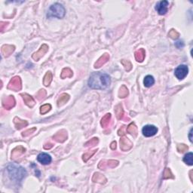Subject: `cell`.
<instances>
[{
  "label": "cell",
  "mask_w": 193,
  "mask_h": 193,
  "mask_svg": "<svg viewBox=\"0 0 193 193\" xmlns=\"http://www.w3.org/2000/svg\"><path fill=\"white\" fill-rule=\"evenodd\" d=\"M177 150L179 152H183L188 150V146L185 144H179L177 146Z\"/></svg>",
  "instance_id": "cell-38"
},
{
  "label": "cell",
  "mask_w": 193,
  "mask_h": 193,
  "mask_svg": "<svg viewBox=\"0 0 193 193\" xmlns=\"http://www.w3.org/2000/svg\"><path fill=\"white\" fill-rule=\"evenodd\" d=\"M51 80H52V74L51 72H47V73L45 74V77H44V80H43V83L45 86H48L51 84Z\"/></svg>",
  "instance_id": "cell-27"
},
{
  "label": "cell",
  "mask_w": 193,
  "mask_h": 193,
  "mask_svg": "<svg viewBox=\"0 0 193 193\" xmlns=\"http://www.w3.org/2000/svg\"><path fill=\"white\" fill-rule=\"evenodd\" d=\"M8 89L13 90L14 91H18L21 89V79L19 76H15L10 81L8 85Z\"/></svg>",
  "instance_id": "cell-5"
},
{
  "label": "cell",
  "mask_w": 193,
  "mask_h": 193,
  "mask_svg": "<svg viewBox=\"0 0 193 193\" xmlns=\"http://www.w3.org/2000/svg\"><path fill=\"white\" fill-rule=\"evenodd\" d=\"M115 114H116V117L119 119H122L124 117V111H123L122 106L121 104L116 106H115Z\"/></svg>",
  "instance_id": "cell-23"
},
{
  "label": "cell",
  "mask_w": 193,
  "mask_h": 193,
  "mask_svg": "<svg viewBox=\"0 0 193 193\" xmlns=\"http://www.w3.org/2000/svg\"><path fill=\"white\" fill-rule=\"evenodd\" d=\"M66 10L64 7L60 3H55L52 5H51L50 8L48 10V17H55L57 18H63L65 16Z\"/></svg>",
  "instance_id": "cell-3"
},
{
  "label": "cell",
  "mask_w": 193,
  "mask_h": 193,
  "mask_svg": "<svg viewBox=\"0 0 193 193\" xmlns=\"http://www.w3.org/2000/svg\"><path fill=\"white\" fill-rule=\"evenodd\" d=\"M53 146V145L51 144V143H47V144H45V146H44V148L45 149H51V147Z\"/></svg>",
  "instance_id": "cell-39"
},
{
  "label": "cell",
  "mask_w": 193,
  "mask_h": 193,
  "mask_svg": "<svg viewBox=\"0 0 193 193\" xmlns=\"http://www.w3.org/2000/svg\"><path fill=\"white\" fill-rule=\"evenodd\" d=\"M126 131L128 133H129L130 134L133 135L134 137H136L137 134V128L134 123H131V124H130L128 126L127 129H126Z\"/></svg>",
  "instance_id": "cell-20"
},
{
  "label": "cell",
  "mask_w": 193,
  "mask_h": 193,
  "mask_svg": "<svg viewBox=\"0 0 193 193\" xmlns=\"http://www.w3.org/2000/svg\"><path fill=\"white\" fill-rule=\"evenodd\" d=\"M188 72H189V68H188L187 66H185V65H179V66H177L176 68L174 73H175L176 77L178 79L182 80V79H183L185 78V76H187Z\"/></svg>",
  "instance_id": "cell-4"
},
{
  "label": "cell",
  "mask_w": 193,
  "mask_h": 193,
  "mask_svg": "<svg viewBox=\"0 0 193 193\" xmlns=\"http://www.w3.org/2000/svg\"><path fill=\"white\" fill-rule=\"evenodd\" d=\"M119 97L121 98H125L127 97L128 94V88H126V86L122 85L120 88V91H119Z\"/></svg>",
  "instance_id": "cell-28"
},
{
  "label": "cell",
  "mask_w": 193,
  "mask_h": 193,
  "mask_svg": "<svg viewBox=\"0 0 193 193\" xmlns=\"http://www.w3.org/2000/svg\"><path fill=\"white\" fill-rule=\"evenodd\" d=\"M69 99H70V96H69V94H63L60 97L58 100H57V105H58V106H62L63 104H64L65 103H66V102L68 101Z\"/></svg>",
  "instance_id": "cell-24"
},
{
  "label": "cell",
  "mask_w": 193,
  "mask_h": 193,
  "mask_svg": "<svg viewBox=\"0 0 193 193\" xmlns=\"http://www.w3.org/2000/svg\"><path fill=\"white\" fill-rule=\"evenodd\" d=\"M145 56H146V52L143 48L139 49L138 51L135 52V58L138 62H142L144 60Z\"/></svg>",
  "instance_id": "cell-18"
},
{
  "label": "cell",
  "mask_w": 193,
  "mask_h": 193,
  "mask_svg": "<svg viewBox=\"0 0 193 193\" xmlns=\"http://www.w3.org/2000/svg\"><path fill=\"white\" fill-rule=\"evenodd\" d=\"M192 128L190 130V132H189V140L191 142H192Z\"/></svg>",
  "instance_id": "cell-41"
},
{
  "label": "cell",
  "mask_w": 193,
  "mask_h": 193,
  "mask_svg": "<svg viewBox=\"0 0 193 193\" xmlns=\"http://www.w3.org/2000/svg\"><path fill=\"white\" fill-rule=\"evenodd\" d=\"M119 164V162L115 160H109L106 161V166L109 168H115Z\"/></svg>",
  "instance_id": "cell-33"
},
{
  "label": "cell",
  "mask_w": 193,
  "mask_h": 193,
  "mask_svg": "<svg viewBox=\"0 0 193 193\" xmlns=\"http://www.w3.org/2000/svg\"><path fill=\"white\" fill-rule=\"evenodd\" d=\"M121 63L124 65V66L125 67V70L127 71H130L132 68V65L128 61H121Z\"/></svg>",
  "instance_id": "cell-35"
},
{
  "label": "cell",
  "mask_w": 193,
  "mask_h": 193,
  "mask_svg": "<svg viewBox=\"0 0 193 193\" xmlns=\"http://www.w3.org/2000/svg\"><path fill=\"white\" fill-rule=\"evenodd\" d=\"M143 83H144V85L147 88H149L151 86H152L155 83V79L154 77L152 76H147L145 77L144 81H143Z\"/></svg>",
  "instance_id": "cell-21"
},
{
  "label": "cell",
  "mask_w": 193,
  "mask_h": 193,
  "mask_svg": "<svg viewBox=\"0 0 193 193\" xmlns=\"http://www.w3.org/2000/svg\"><path fill=\"white\" fill-rule=\"evenodd\" d=\"M142 132L143 134L144 135L145 137H152V136H154V135H155L157 134V132H158V128L155 126H154V125H148L143 128Z\"/></svg>",
  "instance_id": "cell-6"
},
{
  "label": "cell",
  "mask_w": 193,
  "mask_h": 193,
  "mask_svg": "<svg viewBox=\"0 0 193 193\" xmlns=\"http://www.w3.org/2000/svg\"><path fill=\"white\" fill-rule=\"evenodd\" d=\"M110 147H111L112 149H115L116 148V142H115V141H114V142L112 143Z\"/></svg>",
  "instance_id": "cell-40"
},
{
  "label": "cell",
  "mask_w": 193,
  "mask_h": 193,
  "mask_svg": "<svg viewBox=\"0 0 193 193\" xmlns=\"http://www.w3.org/2000/svg\"><path fill=\"white\" fill-rule=\"evenodd\" d=\"M14 51V46L13 45H3L2 47V52L5 57L9 56Z\"/></svg>",
  "instance_id": "cell-14"
},
{
  "label": "cell",
  "mask_w": 193,
  "mask_h": 193,
  "mask_svg": "<svg viewBox=\"0 0 193 193\" xmlns=\"http://www.w3.org/2000/svg\"><path fill=\"white\" fill-rule=\"evenodd\" d=\"M111 83L109 75L100 72H93L88 80V85L93 89H106Z\"/></svg>",
  "instance_id": "cell-1"
},
{
  "label": "cell",
  "mask_w": 193,
  "mask_h": 193,
  "mask_svg": "<svg viewBox=\"0 0 193 193\" xmlns=\"http://www.w3.org/2000/svg\"><path fill=\"white\" fill-rule=\"evenodd\" d=\"M169 36L170 38H172V39H177L178 37H179V33H177V32L176 31V30H174V29H171L170 31L169 32Z\"/></svg>",
  "instance_id": "cell-36"
},
{
  "label": "cell",
  "mask_w": 193,
  "mask_h": 193,
  "mask_svg": "<svg viewBox=\"0 0 193 193\" xmlns=\"http://www.w3.org/2000/svg\"><path fill=\"white\" fill-rule=\"evenodd\" d=\"M21 96L23 97V98H24V103H25L29 107H33V106H34V104H35V100H34V99L32 98L31 96L28 95V94H21Z\"/></svg>",
  "instance_id": "cell-15"
},
{
  "label": "cell",
  "mask_w": 193,
  "mask_h": 193,
  "mask_svg": "<svg viewBox=\"0 0 193 193\" xmlns=\"http://www.w3.org/2000/svg\"><path fill=\"white\" fill-rule=\"evenodd\" d=\"M92 180L94 182H97V183H104L106 181V179L104 175H102L100 173H95L92 177Z\"/></svg>",
  "instance_id": "cell-19"
},
{
  "label": "cell",
  "mask_w": 193,
  "mask_h": 193,
  "mask_svg": "<svg viewBox=\"0 0 193 193\" xmlns=\"http://www.w3.org/2000/svg\"><path fill=\"white\" fill-rule=\"evenodd\" d=\"M14 125H15L16 126V128L18 129V130H20V129L23 128L24 127H26L28 124L27 121L21 120V119H20L19 118H14Z\"/></svg>",
  "instance_id": "cell-17"
},
{
  "label": "cell",
  "mask_w": 193,
  "mask_h": 193,
  "mask_svg": "<svg viewBox=\"0 0 193 193\" xmlns=\"http://www.w3.org/2000/svg\"><path fill=\"white\" fill-rule=\"evenodd\" d=\"M48 51V46L47 45H45V44L42 45L41 47H40L39 51H36V52L34 53L33 55V60H35V61H38L39 59L44 56V55H45V53L47 52Z\"/></svg>",
  "instance_id": "cell-8"
},
{
  "label": "cell",
  "mask_w": 193,
  "mask_h": 193,
  "mask_svg": "<svg viewBox=\"0 0 193 193\" xmlns=\"http://www.w3.org/2000/svg\"><path fill=\"white\" fill-rule=\"evenodd\" d=\"M45 95H46V92H45V90H40L39 92H38L37 95H36V97H37L38 100H41L42 99H43V98H45Z\"/></svg>",
  "instance_id": "cell-37"
},
{
  "label": "cell",
  "mask_w": 193,
  "mask_h": 193,
  "mask_svg": "<svg viewBox=\"0 0 193 193\" xmlns=\"http://www.w3.org/2000/svg\"><path fill=\"white\" fill-rule=\"evenodd\" d=\"M37 160L42 164H48L51 163L52 159H51L50 155L47 154L45 152H42L37 156Z\"/></svg>",
  "instance_id": "cell-9"
},
{
  "label": "cell",
  "mask_w": 193,
  "mask_h": 193,
  "mask_svg": "<svg viewBox=\"0 0 193 193\" xmlns=\"http://www.w3.org/2000/svg\"><path fill=\"white\" fill-rule=\"evenodd\" d=\"M110 119H111V114H110V113L106 114L101 119L102 127L103 128L108 127V125H109V121H110Z\"/></svg>",
  "instance_id": "cell-22"
},
{
  "label": "cell",
  "mask_w": 193,
  "mask_h": 193,
  "mask_svg": "<svg viewBox=\"0 0 193 193\" xmlns=\"http://www.w3.org/2000/svg\"><path fill=\"white\" fill-rule=\"evenodd\" d=\"M72 71L69 68H65L63 69L62 70V72H61V77L62 78H70L72 76Z\"/></svg>",
  "instance_id": "cell-25"
},
{
  "label": "cell",
  "mask_w": 193,
  "mask_h": 193,
  "mask_svg": "<svg viewBox=\"0 0 193 193\" xmlns=\"http://www.w3.org/2000/svg\"><path fill=\"white\" fill-rule=\"evenodd\" d=\"M168 5H169V2L165 0L158 2L155 5V10L160 15H164L168 12Z\"/></svg>",
  "instance_id": "cell-7"
},
{
  "label": "cell",
  "mask_w": 193,
  "mask_h": 193,
  "mask_svg": "<svg viewBox=\"0 0 193 193\" xmlns=\"http://www.w3.org/2000/svg\"><path fill=\"white\" fill-rule=\"evenodd\" d=\"M36 131V128H33L31 129H28V130H27V131H24V132L22 133V136H23V137H27L29 135L32 134L33 133H34V131Z\"/></svg>",
  "instance_id": "cell-34"
},
{
  "label": "cell",
  "mask_w": 193,
  "mask_h": 193,
  "mask_svg": "<svg viewBox=\"0 0 193 193\" xmlns=\"http://www.w3.org/2000/svg\"><path fill=\"white\" fill-rule=\"evenodd\" d=\"M25 152V149L23 147V146H18V147H16L14 149H13L12 152V158H15L17 157H18L19 155H22L23 153H24Z\"/></svg>",
  "instance_id": "cell-16"
},
{
  "label": "cell",
  "mask_w": 193,
  "mask_h": 193,
  "mask_svg": "<svg viewBox=\"0 0 193 193\" xmlns=\"http://www.w3.org/2000/svg\"><path fill=\"white\" fill-rule=\"evenodd\" d=\"M109 60V55L108 54H104L103 56H101L98 60V61L95 63L94 64V67L95 68H100V66H102L103 65H104Z\"/></svg>",
  "instance_id": "cell-13"
},
{
  "label": "cell",
  "mask_w": 193,
  "mask_h": 193,
  "mask_svg": "<svg viewBox=\"0 0 193 193\" xmlns=\"http://www.w3.org/2000/svg\"><path fill=\"white\" fill-rule=\"evenodd\" d=\"M98 138H96V137H94V138L91 139V140L88 141V142L86 143L85 146H95V145L98 144Z\"/></svg>",
  "instance_id": "cell-32"
},
{
  "label": "cell",
  "mask_w": 193,
  "mask_h": 193,
  "mask_svg": "<svg viewBox=\"0 0 193 193\" xmlns=\"http://www.w3.org/2000/svg\"><path fill=\"white\" fill-rule=\"evenodd\" d=\"M2 105L6 109H12L15 105V100L13 96H9L7 98H5L2 101Z\"/></svg>",
  "instance_id": "cell-11"
},
{
  "label": "cell",
  "mask_w": 193,
  "mask_h": 193,
  "mask_svg": "<svg viewBox=\"0 0 193 193\" xmlns=\"http://www.w3.org/2000/svg\"><path fill=\"white\" fill-rule=\"evenodd\" d=\"M97 152V150H93V151H88V152H87L86 153H85L84 155H83V160L85 161V162H88V160L90 158H91L92 156L94 155V154H95V152Z\"/></svg>",
  "instance_id": "cell-29"
},
{
  "label": "cell",
  "mask_w": 193,
  "mask_h": 193,
  "mask_svg": "<svg viewBox=\"0 0 193 193\" xmlns=\"http://www.w3.org/2000/svg\"><path fill=\"white\" fill-rule=\"evenodd\" d=\"M183 162L185 164H189V165H192L193 164V154L192 152H189L187 154L184 156Z\"/></svg>",
  "instance_id": "cell-26"
},
{
  "label": "cell",
  "mask_w": 193,
  "mask_h": 193,
  "mask_svg": "<svg viewBox=\"0 0 193 193\" xmlns=\"http://www.w3.org/2000/svg\"><path fill=\"white\" fill-rule=\"evenodd\" d=\"M51 109V106L50 104H45V105L42 106L41 108H40V113L41 114L44 115L45 113H47L48 112H49Z\"/></svg>",
  "instance_id": "cell-30"
},
{
  "label": "cell",
  "mask_w": 193,
  "mask_h": 193,
  "mask_svg": "<svg viewBox=\"0 0 193 193\" xmlns=\"http://www.w3.org/2000/svg\"><path fill=\"white\" fill-rule=\"evenodd\" d=\"M8 175L11 179H14L17 182L20 181L27 176V171L24 168L15 164H10L7 168Z\"/></svg>",
  "instance_id": "cell-2"
},
{
  "label": "cell",
  "mask_w": 193,
  "mask_h": 193,
  "mask_svg": "<svg viewBox=\"0 0 193 193\" xmlns=\"http://www.w3.org/2000/svg\"><path fill=\"white\" fill-rule=\"evenodd\" d=\"M133 143L127 137H122L120 140V148L122 151L129 150V149H131Z\"/></svg>",
  "instance_id": "cell-10"
},
{
  "label": "cell",
  "mask_w": 193,
  "mask_h": 193,
  "mask_svg": "<svg viewBox=\"0 0 193 193\" xmlns=\"http://www.w3.org/2000/svg\"><path fill=\"white\" fill-rule=\"evenodd\" d=\"M53 138H54V140H55L57 142L63 143L64 142V141L66 140V138H67V134H66V131L63 130V131H58V132L53 137Z\"/></svg>",
  "instance_id": "cell-12"
},
{
  "label": "cell",
  "mask_w": 193,
  "mask_h": 193,
  "mask_svg": "<svg viewBox=\"0 0 193 193\" xmlns=\"http://www.w3.org/2000/svg\"><path fill=\"white\" fill-rule=\"evenodd\" d=\"M163 177L164 179H169V178H174V176L172 174L171 171L169 168H166L164 170V174H163Z\"/></svg>",
  "instance_id": "cell-31"
}]
</instances>
